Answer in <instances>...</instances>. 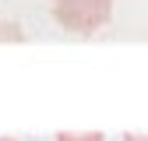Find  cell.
I'll list each match as a JSON object with an SVG mask.
<instances>
[{"mask_svg": "<svg viewBox=\"0 0 148 141\" xmlns=\"http://www.w3.org/2000/svg\"><path fill=\"white\" fill-rule=\"evenodd\" d=\"M109 14H113V0H53V18L74 35L99 32L109 21Z\"/></svg>", "mask_w": 148, "mask_h": 141, "instance_id": "cell-1", "label": "cell"}, {"mask_svg": "<svg viewBox=\"0 0 148 141\" xmlns=\"http://www.w3.org/2000/svg\"><path fill=\"white\" fill-rule=\"evenodd\" d=\"M0 141H14V138H0Z\"/></svg>", "mask_w": 148, "mask_h": 141, "instance_id": "cell-5", "label": "cell"}, {"mask_svg": "<svg viewBox=\"0 0 148 141\" xmlns=\"http://www.w3.org/2000/svg\"><path fill=\"white\" fill-rule=\"evenodd\" d=\"M0 42H21V28L14 21H4V18H0Z\"/></svg>", "mask_w": 148, "mask_h": 141, "instance_id": "cell-3", "label": "cell"}, {"mask_svg": "<svg viewBox=\"0 0 148 141\" xmlns=\"http://www.w3.org/2000/svg\"><path fill=\"white\" fill-rule=\"evenodd\" d=\"M123 141H148V134H123Z\"/></svg>", "mask_w": 148, "mask_h": 141, "instance_id": "cell-4", "label": "cell"}, {"mask_svg": "<svg viewBox=\"0 0 148 141\" xmlns=\"http://www.w3.org/2000/svg\"><path fill=\"white\" fill-rule=\"evenodd\" d=\"M57 141H102L99 131H60Z\"/></svg>", "mask_w": 148, "mask_h": 141, "instance_id": "cell-2", "label": "cell"}]
</instances>
